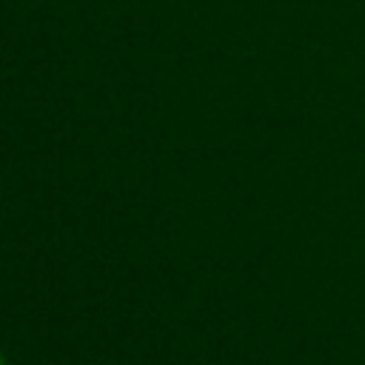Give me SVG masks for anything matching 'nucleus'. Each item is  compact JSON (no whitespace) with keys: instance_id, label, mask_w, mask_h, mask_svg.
Here are the masks:
<instances>
[{"instance_id":"nucleus-1","label":"nucleus","mask_w":365,"mask_h":365,"mask_svg":"<svg viewBox=\"0 0 365 365\" xmlns=\"http://www.w3.org/2000/svg\"><path fill=\"white\" fill-rule=\"evenodd\" d=\"M0 365H3V354H0Z\"/></svg>"}]
</instances>
